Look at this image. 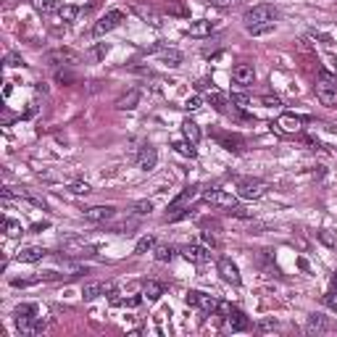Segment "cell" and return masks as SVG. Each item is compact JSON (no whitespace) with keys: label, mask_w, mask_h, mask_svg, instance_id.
Masks as SVG:
<instances>
[{"label":"cell","mask_w":337,"mask_h":337,"mask_svg":"<svg viewBox=\"0 0 337 337\" xmlns=\"http://www.w3.org/2000/svg\"><path fill=\"white\" fill-rule=\"evenodd\" d=\"M224 327H227L229 332H245V329L250 327V321H248V316H245L242 311L232 308V311L224 316Z\"/></svg>","instance_id":"cell-11"},{"label":"cell","mask_w":337,"mask_h":337,"mask_svg":"<svg viewBox=\"0 0 337 337\" xmlns=\"http://www.w3.org/2000/svg\"><path fill=\"white\" fill-rule=\"evenodd\" d=\"M195 195H198V187H195V185L185 187V190H182V192L174 198L172 203H168V213H172V211H182V208H187V206H190V201H192Z\"/></svg>","instance_id":"cell-17"},{"label":"cell","mask_w":337,"mask_h":337,"mask_svg":"<svg viewBox=\"0 0 337 337\" xmlns=\"http://www.w3.org/2000/svg\"><path fill=\"white\" fill-rule=\"evenodd\" d=\"M271 329H277V321H274V319H266V321L258 324V332H271Z\"/></svg>","instance_id":"cell-50"},{"label":"cell","mask_w":337,"mask_h":337,"mask_svg":"<svg viewBox=\"0 0 337 337\" xmlns=\"http://www.w3.org/2000/svg\"><path fill=\"white\" fill-rule=\"evenodd\" d=\"M316 98L321 105H334L337 103V76L329 71H319L316 74Z\"/></svg>","instance_id":"cell-1"},{"label":"cell","mask_w":337,"mask_h":337,"mask_svg":"<svg viewBox=\"0 0 337 337\" xmlns=\"http://www.w3.org/2000/svg\"><path fill=\"white\" fill-rule=\"evenodd\" d=\"M3 229H6V235L8 237H19L24 229H21V224L19 221H13V219H3Z\"/></svg>","instance_id":"cell-32"},{"label":"cell","mask_w":337,"mask_h":337,"mask_svg":"<svg viewBox=\"0 0 337 337\" xmlns=\"http://www.w3.org/2000/svg\"><path fill=\"white\" fill-rule=\"evenodd\" d=\"M174 150L179 153V156H187V158H195V156H198L195 143H190V140H177V143H174Z\"/></svg>","instance_id":"cell-27"},{"label":"cell","mask_w":337,"mask_h":337,"mask_svg":"<svg viewBox=\"0 0 337 337\" xmlns=\"http://www.w3.org/2000/svg\"><path fill=\"white\" fill-rule=\"evenodd\" d=\"M24 61H21V55H16V53H8L6 55V66H21Z\"/></svg>","instance_id":"cell-49"},{"label":"cell","mask_w":337,"mask_h":337,"mask_svg":"<svg viewBox=\"0 0 337 337\" xmlns=\"http://www.w3.org/2000/svg\"><path fill=\"white\" fill-rule=\"evenodd\" d=\"M132 11H134V13H137V16H140V19H145L148 24H153V26H158V24H161V19H158V13H156V11H153V8H148V6H134Z\"/></svg>","instance_id":"cell-26"},{"label":"cell","mask_w":337,"mask_h":337,"mask_svg":"<svg viewBox=\"0 0 337 337\" xmlns=\"http://www.w3.org/2000/svg\"><path fill=\"white\" fill-rule=\"evenodd\" d=\"M201 240H203V245H206V248H216V245H219L216 235H211L208 229H203V232H201Z\"/></svg>","instance_id":"cell-42"},{"label":"cell","mask_w":337,"mask_h":337,"mask_svg":"<svg viewBox=\"0 0 337 337\" xmlns=\"http://www.w3.org/2000/svg\"><path fill=\"white\" fill-rule=\"evenodd\" d=\"M134 227H137V221H134V219H129V221H121V224L111 227V232H119V235H129Z\"/></svg>","instance_id":"cell-37"},{"label":"cell","mask_w":337,"mask_h":337,"mask_svg":"<svg viewBox=\"0 0 337 337\" xmlns=\"http://www.w3.org/2000/svg\"><path fill=\"white\" fill-rule=\"evenodd\" d=\"M153 248H156V237H153V235H145V237H140V240H137V248H134V253H148V250H153Z\"/></svg>","instance_id":"cell-29"},{"label":"cell","mask_w":337,"mask_h":337,"mask_svg":"<svg viewBox=\"0 0 337 337\" xmlns=\"http://www.w3.org/2000/svg\"><path fill=\"white\" fill-rule=\"evenodd\" d=\"M332 287L337 290V274H334V277H332Z\"/></svg>","instance_id":"cell-55"},{"label":"cell","mask_w":337,"mask_h":337,"mask_svg":"<svg viewBox=\"0 0 337 337\" xmlns=\"http://www.w3.org/2000/svg\"><path fill=\"white\" fill-rule=\"evenodd\" d=\"M245 29H248V35L258 37V35H269V32H274V24H256V26H245Z\"/></svg>","instance_id":"cell-36"},{"label":"cell","mask_w":337,"mask_h":337,"mask_svg":"<svg viewBox=\"0 0 337 337\" xmlns=\"http://www.w3.org/2000/svg\"><path fill=\"white\" fill-rule=\"evenodd\" d=\"M108 50H111V45H108V42H100L93 55H95V58H105V53H108Z\"/></svg>","instance_id":"cell-51"},{"label":"cell","mask_w":337,"mask_h":337,"mask_svg":"<svg viewBox=\"0 0 337 337\" xmlns=\"http://www.w3.org/2000/svg\"><path fill=\"white\" fill-rule=\"evenodd\" d=\"M45 256H48V250L32 245V248H24V250L16 256V261H21V264H37V261H42Z\"/></svg>","instance_id":"cell-19"},{"label":"cell","mask_w":337,"mask_h":337,"mask_svg":"<svg viewBox=\"0 0 337 337\" xmlns=\"http://www.w3.org/2000/svg\"><path fill=\"white\" fill-rule=\"evenodd\" d=\"M140 98H143V93H140V90H129L127 95H121V98L116 100V108H119V111H132V108H137V103H140Z\"/></svg>","instance_id":"cell-20"},{"label":"cell","mask_w":337,"mask_h":337,"mask_svg":"<svg viewBox=\"0 0 337 337\" xmlns=\"http://www.w3.org/2000/svg\"><path fill=\"white\" fill-rule=\"evenodd\" d=\"M305 121H311V119H308V116H293V114H285V116H279L277 127H279V132H285V134H298V132L303 129Z\"/></svg>","instance_id":"cell-9"},{"label":"cell","mask_w":337,"mask_h":337,"mask_svg":"<svg viewBox=\"0 0 337 337\" xmlns=\"http://www.w3.org/2000/svg\"><path fill=\"white\" fill-rule=\"evenodd\" d=\"M16 329L24 337H35V334H42L48 329V321L40 319V316H16Z\"/></svg>","instance_id":"cell-6"},{"label":"cell","mask_w":337,"mask_h":337,"mask_svg":"<svg viewBox=\"0 0 337 337\" xmlns=\"http://www.w3.org/2000/svg\"><path fill=\"white\" fill-rule=\"evenodd\" d=\"M203 201H206V203H211V206L227 208V211L237 206V198H235V195H229V192H224V190H208V192L203 195Z\"/></svg>","instance_id":"cell-8"},{"label":"cell","mask_w":337,"mask_h":337,"mask_svg":"<svg viewBox=\"0 0 337 337\" xmlns=\"http://www.w3.org/2000/svg\"><path fill=\"white\" fill-rule=\"evenodd\" d=\"M201 105H203L201 95H192V98H187V100H185V108H187V111H198Z\"/></svg>","instance_id":"cell-44"},{"label":"cell","mask_w":337,"mask_h":337,"mask_svg":"<svg viewBox=\"0 0 337 337\" xmlns=\"http://www.w3.org/2000/svg\"><path fill=\"white\" fill-rule=\"evenodd\" d=\"M185 300H187L190 305H198V308L206 311V314H213V311H216V305H219V300H213V298L206 295V293H198V290H190V293L185 295Z\"/></svg>","instance_id":"cell-7"},{"label":"cell","mask_w":337,"mask_h":337,"mask_svg":"<svg viewBox=\"0 0 337 337\" xmlns=\"http://www.w3.org/2000/svg\"><path fill=\"white\" fill-rule=\"evenodd\" d=\"M137 166L143 168V172H153V168L158 166V150L156 148H143L140 150V156H137Z\"/></svg>","instance_id":"cell-16"},{"label":"cell","mask_w":337,"mask_h":337,"mask_svg":"<svg viewBox=\"0 0 337 337\" xmlns=\"http://www.w3.org/2000/svg\"><path fill=\"white\" fill-rule=\"evenodd\" d=\"M324 303L329 305L332 311H337V290H332V293H327V295H324Z\"/></svg>","instance_id":"cell-48"},{"label":"cell","mask_w":337,"mask_h":337,"mask_svg":"<svg viewBox=\"0 0 337 337\" xmlns=\"http://www.w3.org/2000/svg\"><path fill=\"white\" fill-rule=\"evenodd\" d=\"M213 29H216V24L213 21H208V19H201V21H195V24H190V29H187V35L190 37H208Z\"/></svg>","instance_id":"cell-21"},{"label":"cell","mask_w":337,"mask_h":337,"mask_svg":"<svg viewBox=\"0 0 337 337\" xmlns=\"http://www.w3.org/2000/svg\"><path fill=\"white\" fill-rule=\"evenodd\" d=\"M161 295H163V285H161V282L148 279V282L143 285V298H148V300H158Z\"/></svg>","instance_id":"cell-24"},{"label":"cell","mask_w":337,"mask_h":337,"mask_svg":"<svg viewBox=\"0 0 337 337\" xmlns=\"http://www.w3.org/2000/svg\"><path fill=\"white\" fill-rule=\"evenodd\" d=\"M45 64L50 69H64V66H74L79 64V53L71 48H55L50 53H45Z\"/></svg>","instance_id":"cell-4"},{"label":"cell","mask_w":337,"mask_h":337,"mask_svg":"<svg viewBox=\"0 0 337 337\" xmlns=\"http://www.w3.org/2000/svg\"><path fill=\"white\" fill-rule=\"evenodd\" d=\"M229 100H232L235 103V108H240V111H245V108H248V105H250V100H248V95H232V98H229Z\"/></svg>","instance_id":"cell-41"},{"label":"cell","mask_w":337,"mask_h":337,"mask_svg":"<svg viewBox=\"0 0 337 337\" xmlns=\"http://www.w3.org/2000/svg\"><path fill=\"white\" fill-rule=\"evenodd\" d=\"M66 253L69 256H74V258H85V256H93L95 253V248L93 245H87V242H66Z\"/></svg>","instance_id":"cell-22"},{"label":"cell","mask_w":337,"mask_h":337,"mask_svg":"<svg viewBox=\"0 0 337 337\" xmlns=\"http://www.w3.org/2000/svg\"><path fill=\"white\" fill-rule=\"evenodd\" d=\"M55 79H58L61 85H71V82H76V76H74L71 71H64V69H58V71H55Z\"/></svg>","instance_id":"cell-40"},{"label":"cell","mask_w":337,"mask_h":337,"mask_svg":"<svg viewBox=\"0 0 337 337\" xmlns=\"http://www.w3.org/2000/svg\"><path fill=\"white\" fill-rule=\"evenodd\" d=\"M219 274L229 285H240V269L232 264V258H219Z\"/></svg>","instance_id":"cell-15"},{"label":"cell","mask_w":337,"mask_h":337,"mask_svg":"<svg viewBox=\"0 0 337 337\" xmlns=\"http://www.w3.org/2000/svg\"><path fill=\"white\" fill-rule=\"evenodd\" d=\"M219 143H221L227 150H235V153L242 150V140H240V137H224V134H219Z\"/></svg>","instance_id":"cell-30"},{"label":"cell","mask_w":337,"mask_h":337,"mask_svg":"<svg viewBox=\"0 0 337 337\" xmlns=\"http://www.w3.org/2000/svg\"><path fill=\"white\" fill-rule=\"evenodd\" d=\"M261 103L266 105V108H277V105H282V100H279L277 95H264V98H261Z\"/></svg>","instance_id":"cell-47"},{"label":"cell","mask_w":337,"mask_h":337,"mask_svg":"<svg viewBox=\"0 0 337 337\" xmlns=\"http://www.w3.org/2000/svg\"><path fill=\"white\" fill-rule=\"evenodd\" d=\"M13 316H37V305L35 303H21L13 308Z\"/></svg>","instance_id":"cell-34"},{"label":"cell","mask_w":337,"mask_h":337,"mask_svg":"<svg viewBox=\"0 0 337 337\" xmlns=\"http://www.w3.org/2000/svg\"><path fill=\"white\" fill-rule=\"evenodd\" d=\"M42 229H48V221H42V224H35V227H32V232H42Z\"/></svg>","instance_id":"cell-54"},{"label":"cell","mask_w":337,"mask_h":337,"mask_svg":"<svg viewBox=\"0 0 337 337\" xmlns=\"http://www.w3.org/2000/svg\"><path fill=\"white\" fill-rule=\"evenodd\" d=\"M121 21H124V11H119V8H114V11H108L105 16H100L98 21H95V26H93V35L95 37H103V35H108L111 29H116Z\"/></svg>","instance_id":"cell-5"},{"label":"cell","mask_w":337,"mask_h":337,"mask_svg":"<svg viewBox=\"0 0 337 337\" xmlns=\"http://www.w3.org/2000/svg\"><path fill=\"white\" fill-rule=\"evenodd\" d=\"M182 256L187 258V261H192V264H208L211 261V253H208V248L206 245H185L182 248Z\"/></svg>","instance_id":"cell-12"},{"label":"cell","mask_w":337,"mask_h":337,"mask_svg":"<svg viewBox=\"0 0 337 337\" xmlns=\"http://www.w3.org/2000/svg\"><path fill=\"white\" fill-rule=\"evenodd\" d=\"M35 8H37L40 13H55L61 6L55 3V0H35Z\"/></svg>","instance_id":"cell-33"},{"label":"cell","mask_w":337,"mask_h":337,"mask_svg":"<svg viewBox=\"0 0 337 337\" xmlns=\"http://www.w3.org/2000/svg\"><path fill=\"white\" fill-rule=\"evenodd\" d=\"M266 182L264 179H256V177H242L237 182V195L242 201H258V198L266 195Z\"/></svg>","instance_id":"cell-2"},{"label":"cell","mask_w":337,"mask_h":337,"mask_svg":"<svg viewBox=\"0 0 337 337\" xmlns=\"http://www.w3.org/2000/svg\"><path fill=\"white\" fill-rule=\"evenodd\" d=\"M150 211H153V203H150V201H137V203L132 206V213H134V216H148Z\"/></svg>","instance_id":"cell-35"},{"label":"cell","mask_w":337,"mask_h":337,"mask_svg":"<svg viewBox=\"0 0 337 337\" xmlns=\"http://www.w3.org/2000/svg\"><path fill=\"white\" fill-rule=\"evenodd\" d=\"M308 37H311V40H319L321 45H332V42H334L329 35H324V32H316V29H311V32H308Z\"/></svg>","instance_id":"cell-43"},{"label":"cell","mask_w":337,"mask_h":337,"mask_svg":"<svg viewBox=\"0 0 337 337\" xmlns=\"http://www.w3.org/2000/svg\"><path fill=\"white\" fill-rule=\"evenodd\" d=\"M69 190H71L74 195H87V192H93V187H90L87 182H71Z\"/></svg>","instance_id":"cell-38"},{"label":"cell","mask_w":337,"mask_h":337,"mask_svg":"<svg viewBox=\"0 0 337 337\" xmlns=\"http://www.w3.org/2000/svg\"><path fill=\"white\" fill-rule=\"evenodd\" d=\"M245 26H256V24H274L277 21V8L274 6H253L245 11V16H242Z\"/></svg>","instance_id":"cell-3"},{"label":"cell","mask_w":337,"mask_h":337,"mask_svg":"<svg viewBox=\"0 0 337 337\" xmlns=\"http://www.w3.org/2000/svg\"><path fill=\"white\" fill-rule=\"evenodd\" d=\"M195 87H198V90H208V87H211V82H208V79H201Z\"/></svg>","instance_id":"cell-53"},{"label":"cell","mask_w":337,"mask_h":337,"mask_svg":"<svg viewBox=\"0 0 337 337\" xmlns=\"http://www.w3.org/2000/svg\"><path fill=\"white\" fill-rule=\"evenodd\" d=\"M235 3H237V0H211V6H219V8H229Z\"/></svg>","instance_id":"cell-52"},{"label":"cell","mask_w":337,"mask_h":337,"mask_svg":"<svg viewBox=\"0 0 337 337\" xmlns=\"http://www.w3.org/2000/svg\"><path fill=\"white\" fill-rule=\"evenodd\" d=\"M182 134H185V140H190V143H201V127L195 124V121H182Z\"/></svg>","instance_id":"cell-25"},{"label":"cell","mask_w":337,"mask_h":337,"mask_svg":"<svg viewBox=\"0 0 337 337\" xmlns=\"http://www.w3.org/2000/svg\"><path fill=\"white\" fill-rule=\"evenodd\" d=\"M116 216V208L114 206H93V208H87L85 211V219L87 221H98V224H105L108 219Z\"/></svg>","instance_id":"cell-13"},{"label":"cell","mask_w":337,"mask_h":337,"mask_svg":"<svg viewBox=\"0 0 337 337\" xmlns=\"http://www.w3.org/2000/svg\"><path fill=\"white\" fill-rule=\"evenodd\" d=\"M208 100H211L213 105H216V108H219V111H224V108H227V98H224L221 93H216V90H211V95H208Z\"/></svg>","instance_id":"cell-39"},{"label":"cell","mask_w":337,"mask_h":337,"mask_svg":"<svg viewBox=\"0 0 337 337\" xmlns=\"http://www.w3.org/2000/svg\"><path fill=\"white\" fill-rule=\"evenodd\" d=\"M229 213H232V216H237V219H250L253 213L248 211V208H242V206H235V208H229Z\"/></svg>","instance_id":"cell-46"},{"label":"cell","mask_w":337,"mask_h":337,"mask_svg":"<svg viewBox=\"0 0 337 337\" xmlns=\"http://www.w3.org/2000/svg\"><path fill=\"white\" fill-rule=\"evenodd\" d=\"M153 53H156L166 66H179V64H182V58H185L177 48H153Z\"/></svg>","instance_id":"cell-18"},{"label":"cell","mask_w":337,"mask_h":337,"mask_svg":"<svg viewBox=\"0 0 337 337\" xmlns=\"http://www.w3.org/2000/svg\"><path fill=\"white\" fill-rule=\"evenodd\" d=\"M329 324H327V316H321V314H311L308 321H305V332L308 334H319V332H324Z\"/></svg>","instance_id":"cell-23"},{"label":"cell","mask_w":337,"mask_h":337,"mask_svg":"<svg viewBox=\"0 0 337 337\" xmlns=\"http://www.w3.org/2000/svg\"><path fill=\"white\" fill-rule=\"evenodd\" d=\"M114 293V282H87L82 287V298L85 300H95L100 295H111Z\"/></svg>","instance_id":"cell-10"},{"label":"cell","mask_w":337,"mask_h":337,"mask_svg":"<svg viewBox=\"0 0 337 337\" xmlns=\"http://www.w3.org/2000/svg\"><path fill=\"white\" fill-rule=\"evenodd\" d=\"M79 13H82V11L76 8V6H61V8H58V16L64 19V21H74L76 16H79Z\"/></svg>","instance_id":"cell-31"},{"label":"cell","mask_w":337,"mask_h":337,"mask_svg":"<svg viewBox=\"0 0 337 337\" xmlns=\"http://www.w3.org/2000/svg\"><path fill=\"white\" fill-rule=\"evenodd\" d=\"M174 253H177V248H174V245H156V258H158V261H172V258H174Z\"/></svg>","instance_id":"cell-28"},{"label":"cell","mask_w":337,"mask_h":337,"mask_svg":"<svg viewBox=\"0 0 337 337\" xmlns=\"http://www.w3.org/2000/svg\"><path fill=\"white\" fill-rule=\"evenodd\" d=\"M319 240L324 242L327 248H334V242H337V240H334V235H332V232H327V229H321V232H319Z\"/></svg>","instance_id":"cell-45"},{"label":"cell","mask_w":337,"mask_h":337,"mask_svg":"<svg viewBox=\"0 0 337 337\" xmlns=\"http://www.w3.org/2000/svg\"><path fill=\"white\" fill-rule=\"evenodd\" d=\"M232 79L237 85H242V87H250L256 82V69H253V64H237L232 69Z\"/></svg>","instance_id":"cell-14"}]
</instances>
